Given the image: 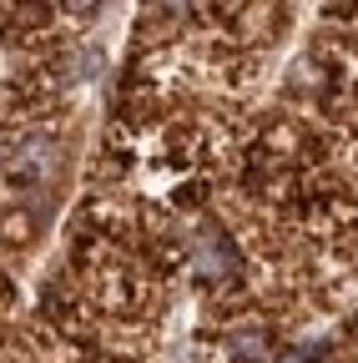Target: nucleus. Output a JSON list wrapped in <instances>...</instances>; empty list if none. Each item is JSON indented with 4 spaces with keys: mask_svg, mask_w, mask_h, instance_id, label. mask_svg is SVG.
<instances>
[{
    "mask_svg": "<svg viewBox=\"0 0 358 363\" xmlns=\"http://www.w3.org/2000/svg\"><path fill=\"white\" fill-rule=\"evenodd\" d=\"M56 6H61L66 21H91V16L101 11V0H56Z\"/></svg>",
    "mask_w": 358,
    "mask_h": 363,
    "instance_id": "1",
    "label": "nucleus"
}]
</instances>
